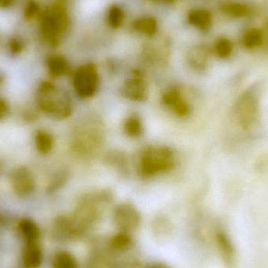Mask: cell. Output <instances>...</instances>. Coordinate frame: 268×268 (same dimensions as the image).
Returning <instances> with one entry per match:
<instances>
[{"instance_id":"obj_13","label":"cell","mask_w":268,"mask_h":268,"mask_svg":"<svg viewBox=\"0 0 268 268\" xmlns=\"http://www.w3.org/2000/svg\"><path fill=\"white\" fill-rule=\"evenodd\" d=\"M54 268H77V263L68 252H60L54 259Z\"/></svg>"},{"instance_id":"obj_21","label":"cell","mask_w":268,"mask_h":268,"mask_svg":"<svg viewBox=\"0 0 268 268\" xmlns=\"http://www.w3.org/2000/svg\"><path fill=\"white\" fill-rule=\"evenodd\" d=\"M217 241L218 244L221 246V248L224 252L225 255H229L231 253V245L229 243L227 238L223 234H218L217 235Z\"/></svg>"},{"instance_id":"obj_7","label":"cell","mask_w":268,"mask_h":268,"mask_svg":"<svg viewBox=\"0 0 268 268\" xmlns=\"http://www.w3.org/2000/svg\"><path fill=\"white\" fill-rule=\"evenodd\" d=\"M258 101L252 92L243 93L236 103L235 112L239 123L243 127L252 126L258 115Z\"/></svg>"},{"instance_id":"obj_3","label":"cell","mask_w":268,"mask_h":268,"mask_svg":"<svg viewBox=\"0 0 268 268\" xmlns=\"http://www.w3.org/2000/svg\"><path fill=\"white\" fill-rule=\"evenodd\" d=\"M103 135L102 126L98 121H85L75 133L72 148L81 157H90L101 148Z\"/></svg>"},{"instance_id":"obj_14","label":"cell","mask_w":268,"mask_h":268,"mask_svg":"<svg viewBox=\"0 0 268 268\" xmlns=\"http://www.w3.org/2000/svg\"><path fill=\"white\" fill-rule=\"evenodd\" d=\"M41 262V252L36 246L31 245L26 251L24 263L29 268H36Z\"/></svg>"},{"instance_id":"obj_2","label":"cell","mask_w":268,"mask_h":268,"mask_svg":"<svg viewBox=\"0 0 268 268\" xmlns=\"http://www.w3.org/2000/svg\"><path fill=\"white\" fill-rule=\"evenodd\" d=\"M176 166L174 150L167 146H152L140 156L139 173L144 178H152L173 170Z\"/></svg>"},{"instance_id":"obj_4","label":"cell","mask_w":268,"mask_h":268,"mask_svg":"<svg viewBox=\"0 0 268 268\" xmlns=\"http://www.w3.org/2000/svg\"><path fill=\"white\" fill-rule=\"evenodd\" d=\"M44 94L45 99L43 104L47 112L59 119L68 118L72 114V101L66 91L57 89L51 83H46L44 86Z\"/></svg>"},{"instance_id":"obj_10","label":"cell","mask_w":268,"mask_h":268,"mask_svg":"<svg viewBox=\"0 0 268 268\" xmlns=\"http://www.w3.org/2000/svg\"><path fill=\"white\" fill-rule=\"evenodd\" d=\"M123 131L130 138H137L144 132V123L139 114H130L123 124Z\"/></svg>"},{"instance_id":"obj_9","label":"cell","mask_w":268,"mask_h":268,"mask_svg":"<svg viewBox=\"0 0 268 268\" xmlns=\"http://www.w3.org/2000/svg\"><path fill=\"white\" fill-rule=\"evenodd\" d=\"M162 101L166 108L179 118H186L191 114V105L177 88L166 90L162 95Z\"/></svg>"},{"instance_id":"obj_1","label":"cell","mask_w":268,"mask_h":268,"mask_svg":"<svg viewBox=\"0 0 268 268\" xmlns=\"http://www.w3.org/2000/svg\"><path fill=\"white\" fill-rule=\"evenodd\" d=\"M112 195L109 191H97L84 195L78 205L74 216L72 229L83 232L97 223L102 215L104 208L112 201Z\"/></svg>"},{"instance_id":"obj_8","label":"cell","mask_w":268,"mask_h":268,"mask_svg":"<svg viewBox=\"0 0 268 268\" xmlns=\"http://www.w3.org/2000/svg\"><path fill=\"white\" fill-rule=\"evenodd\" d=\"M121 95L129 101L134 102H144L149 94L148 84L141 74L135 72L131 77L122 83Z\"/></svg>"},{"instance_id":"obj_17","label":"cell","mask_w":268,"mask_h":268,"mask_svg":"<svg viewBox=\"0 0 268 268\" xmlns=\"http://www.w3.org/2000/svg\"><path fill=\"white\" fill-rule=\"evenodd\" d=\"M231 51H232V45L231 42L226 39L220 40L216 45V52L219 57L223 58L227 57L231 54Z\"/></svg>"},{"instance_id":"obj_15","label":"cell","mask_w":268,"mask_h":268,"mask_svg":"<svg viewBox=\"0 0 268 268\" xmlns=\"http://www.w3.org/2000/svg\"><path fill=\"white\" fill-rule=\"evenodd\" d=\"M111 243L113 248L121 250V249L128 248L132 243V239L129 234L120 231V233H118L113 237Z\"/></svg>"},{"instance_id":"obj_11","label":"cell","mask_w":268,"mask_h":268,"mask_svg":"<svg viewBox=\"0 0 268 268\" xmlns=\"http://www.w3.org/2000/svg\"><path fill=\"white\" fill-rule=\"evenodd\" d=\"M105 161L108 166L114 168V170H116L120 174L126 173L127 158L122 152L116 151L110 152L105 156Z\"/></svg>"},{"instance_id":"obj_22","label":"cell","mask_w":268,"mask_h":268,"mask_svg":"<svg viewBox=\"0 0 268 268\" xmlns=\"http://www.w3.org/2000/svg\"><path fill=\"white\" fill-rule=\"evenodd\" d=\"M148 268H171L162 263H157V264H152Z\"/></svg>"},{"instance_id":"obj_5","label":"cell","mask_w":268,"mask_h":268,"mask_svg":"<svg viewBox=\"0 0 268 268\" xmlns=\"http://www.w3.org/2000/svg\"><path fill=\"white\" fill-rule=\"evenodd\" d=\"M99 85L100 78L97 68L93 65H83L74 75V89L81 98L93 97L98 90Z\"/></svg>"},{"instance_id":"obj_20","label":"cell","mask_w":268,"mask_h":268,"mask_svg":"<svg viewBox=\"0 0 268 268\" xmlns=\"http://www.w3.org/2000/svg\"><path fill=\"white\" fill-rule=\"evenodd\" d=\"M50 68L53 75L60 76V75H65L67 72V65L62 60L57 59L52 62Z\"/></svg>"},{"instance_id":"obj_18","label":"cell","mask_w":268,"mask_h":268,"mask_svg":"<svg viewBox=\"0 0 268 268\" xmlns=\"http://www.w3.org/2000/svg\"><path fill=\"white\" fill-rule=\"evenodd\" d=\"M22 231L24 233V235L27 237V239H29L30 241L36 240L39 237V230L36 225L28 222V221H25L22 225Z\"/></svg>"},{"instance_id":"obj_16","label":"cell","mask_w":268,"mask_h":268,"mask_svg":"<svg viewBox=\"0 0 268 268\" xmlns=\"http://www.w3.org/2000/svg\"><path fill=\"white\" fill-rule=\"evenodd\" d=\"M36 143L40 152L47 153L51 150L53 146V138L51 135L48 133L41 132L38 134Z\"/></svg>"},{"instance_id":"obj_12","label":"cell","mask_w":268,"mask_h":268,"mask_svg":"<svg viewBox=\"0 0 268 268\" xmlns=\"http://www.w3.org/2000/svg\"><path fill=\"white\" fill-rule=\"evenodd\" d=\"M263 34L258 29L248 30L243 36V44L249 49L258 47L262 44Z\"/></svg>"},{"instance_id":"obj_19","label":"cell","mask_w":268,"mask_h":268,"mask_svg":"<svg viewBox=\"0 0 268 268\" xmlns=\"http://www.w3.org/2000/svg\"><path fill=\"white\" fill-rule=\"evenodd\" d=\"M227 11L230 15L235 18H241L247 14L246 6L239 3H231L227 6Z\"/></svg>"},{"instance_id":"obj_6","label":"cell","mask_w":268,"mask_h":268,"mask_svg":"<svg viewBox=\"0 0 268 268\" xmlns=\"http://www.w3.org/2000/svg\"><path fill=\"white\" fill-rule=\"evenodd\" d=\"M112 221L114 226L121 232L129 234L138 228L141 217L135 205L129 202H122L114 208Z\"/></svg>"}]
</instances>
